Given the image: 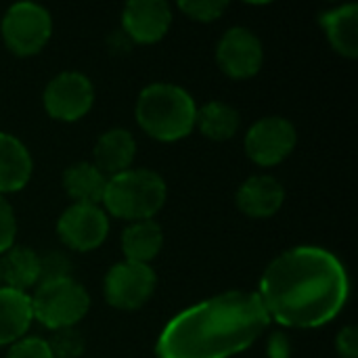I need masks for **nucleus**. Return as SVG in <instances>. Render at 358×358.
I'll list each match as a JSON object with an SVG mask.
<instances>
[{"label": "nucleus", "instance_id": "obj_3", "mask_svg": "<svg viewBox=\"0 0 358 358\" xmlns=\"http://www.w3.org/2000/svg\"><path fill=\"white\" fill-rule=\"evenodd\" d=\"M134 115L145 134L162 143H174L195 128L197 105L185 88L157 82L141 90Z\"/></svg>", "mask_w": 358, "mask_h": 358}, {"label": "nucleus", "instance_id": "obj_11", "mask_svg": "<svg viewBox=\"0 0 358 358\" xmlns=\"http://www.w3.org/2000/svg\"><path fill=\"white\" fill-rule=\"evenodd\" d=\"M216 61L233 80L254 78L262 69L264 61L262 42L248 27H231L216 46Z\"/></svg>", "mask_w": 358, "mask_h": 358}, {"label": "nucleus", "instance_id": "obj_6", "mask_svg": "<svg viewBox=\"0 0 358 358\" xmlns=\"http://www.w3.org/2000/svg\"><path fill=\"white\" fill-rule=\"evenodd\" d=\"M2 40L6 48L17 57L38 55L52 34L50 13L36 2L13 4L0 23Z\"/></svg>", "mask_w": 358, "mask_h": 358}, {"label": "nucleus", "instance_id": "obj_18", "mask_svg": "<svg viewBox=\"0 0 358 358\" xmlns=\"http://www.w3.org/2000/svg\"><path fill=\"white\" fill-rule=\"evenodd\" d=\"M107 176L90 162H78L63 172V189L73 199V203H103Z\"/></svg>", "mask_w": 358, "mask_h": 358}, {"label": "nucleus", "instance_id": "obj_25", "mask_svg": "<svg viewBox=\"0 0 358 358\" xmlns=\"http://www.w3.org/2000/svg\"><path fill=\"white\" fill-rule=\"evenodd\" d=\"M17 235V220L10 203L0 195V256L13 248Z\"/></svg>", "mask_w": 358, "mask_h": 358}, {"label": "nucleus", "instance_id": "obj_12", "mask_svg": "<svg viewBox=\"0 0 358 358\" xmlns=\"http://www.w3.org/2000/svg\"><path fill=\"white\" fill-rule=\"evenodd\" d=\"M122 25L132 42L155 44L172 25V8L164 0H130L122 13Z\"/></svg>", "mask_w": 358, "mask_h": 358}, {"label": "nucleus", "instance_id": "obj_19", "mask_svg": "<svg viewBox=\"0 0 358 358\" xmlns=\"http://www.w3.org/2000/svg\"><path fill=\"white\" fill-rule=\"evenodd\" d=\"M2 285L15 292H27L40 281V256L29 248H10L0 256Z\"/></svg>", "mask_w": 358, "mask_h": 358}, {"label": "nucleus", "instance_id": "obj_16", "mask_svg": "<svg viewBox=\"0 0 358 358\" xmlns=\"http://www.w3.org/2000/svg\"><path fill=\"white\" fill-rule=\"evenodd\" d=\"M34 321L29 296L0 287V346L19 342Z\"/></svg>", "mask_w": 358, "mask_h": 358}, {"label": "nucleus", "instance_id": "obj_2", "mask_svg": "<svg viewBox=\"0 0 358 358\" xmlns=\"http://www.w3.org/2000/svg\"><path fill=\"white\" fill-rule=\"evenodd\" d=\"M271 325L252 292H227L176 315L162 331L157 358H231L248 350Z\"/></svg>", "mask_w": 358, "mask_h": 358}, {"label": "nucleus", "instance_id": "obj_14", "mask_svg": "<svg viewBox=\"0 0 358 358\" xmlns=\"http://www.w3.org/2000/svg\"><path fill=\"white\" fill-rule=\"evenodd\" d=\"M136 157V141L134 136L124 128L107 130L99 136L94 145V166L107 176H117L126 170H130L132 162Z\"/></svg>", "mask_w": 358, "mask_h": 358}, {"label": "nucleus", "instance_id": "obj_24", "mask_svg": "<svg viewBox=\"0 0 358 358\" xmlns=\"http://www.w3.org/2000/svg\"><path fill=\"white\" fill-rule=\"evenodd\" d=\"M6 358H52L46 340L40 338H21L8 350Z\"/></svg>", "mask_w": 358, "mask_h": 358}, {"label": "nucleus", "instance_id": "obj_9", "mask_svg": "<svg viewBox=\"0 0 358 358\" xmlns=\"http://www.w3.org/2000/svg\"><path fill=\"white\" fill-rule=\"evenodd\" d=\"M92 103H94V88L84 73L63 71L46 84L44 109L55 120L76 122L90 111Z\"/></svg>", "mask_w": 358, "mask_h": 358}, {"label": "nucleus", "instance_id": "obj_5", "mask_svg": "<svg viewBox=\"0 0 358 358\" xmlns=\"http://www.w3.org/2000/svg\"><path fill=\"white\" fill-rule=\"evenodd\" d=\"M29 302L34 319L52 331L76 327L90 308L88 292L71 277L40 281Z\"/></svg>", "mask_w": 358, "mask_h": 358}, {"label": "nucleus", "instance_id": "obj_15", "mask_svg": "<svg viewBox=\"0 0 358 358\" xmlns=\"http://www.w3.org/2000/svg\"><path fill=\"white\" fill-rule=\"evenodd\" d=\"M31 155L13 134L0 132V195L21 191L31 178Z\"/></svg>", "mask_w": 358, "mask_h": 358}, {"label": "nucleus", "instance_id": "obj_8", "mask_svg": "<svg viewBox=\"0 0 358 358\" xmlns=\"http://www.w3.org/2000/svg\"><path fill=\"white\" fill-rule=\"evenodd\" d=\"M296 128L281 115L258 120L245 134V153L258 166H277L296 149Z\"/></svg>", "mask_w": 358, "mask_h": 358}, {"label": "nucleus", "instance_id": "obj_27", "mask_svg": "<svg viewBox=\"0 0 358 358\" xmlns=\"http://www.w3.org/2000/svg\"><path fill=\"white\" fill-rule=\"evenodd\" d=\"M336 350L340 358H358L357 327H344L336 338Z\"/></svg>", "mask_w": 358, "mask_h": 358}, {"label": "nucleus", "instance_id": "obj_21", "mask_svg": "<svg viewBox=\"0 0 358 358\" xmlns=\"http://www.w3.org/2000/svg\"><path fill=\"white\" fill-rule=\"evenodd\" d=\"M241 124L239 111L222 101H212L197 109L195 126L201 130L203 136L212 141H229L237 134Z\"/></svg>", "mask_w": 358, "mask_h": 358}, {"label": "nucleus", "instance_id": "obj_4", "mask_svg": "<svg viewBox=\"0 0 358 358\" xmlns=\"http://www.w3.org/2000/svg\"><path fill=\"white\" fill-rule=\"evenodd\" d=\"M164 178L147 168H130L107 180L103 206L115 218L138 222L151 220L166 203Z\"/></svg>", "mask_w": 358, "mask_h": 358}, {"label": "nucleus", "instance_id": "obj_26", "mask_svg": "<svg viewBox=\"0 0 358 358\" xmlns=\"http://www.w3.org/2000/svg\"><path fill=\"white\" fill-rule=\"evenodd\" d=\"M65 277H69V262L63 254L50 252L40 258V281H52Z\"/></svg>", "mask_w": 358, "mask_h": 358}, {"label": "nucleus", "instance_id": "obj_28", "mask_svg": "<svg viewBox=\"0 0 358 358\" xmlns=\"http://www.w3.org/2000/svg\"><path fill=\"white\" fill-rule=\"evenodd\" d=\"M266 355L268 358H289L292 357V344L289 338L281 331L273 334L266 344Z\"/></svg>", "mask_w": 358, "mask_h": 358}, {"label": "nucleus", "instance_id": "obj_23", "mask_svg": "<svg viewBox=\"0 0 358 358\" xmlns=\"http://www.w3.org/2000/svg\"><path fill=\"white\" fill-rule=\"evenodd\" d=\"M227 6L229 4L224 0H182V2H178V8L187 17H191L195 21H203V23L216 21L227 10Z\"/></svg>", "mask_w": 358, "mask_h": 358}, {"label": "nucleus", "instance_id": "obj_10", "mask_svg": "<svg viewBox=\"0 0 358 358\" xmlns=\"http://www.w3.org/2000/svg\"><path fill=\"white\" fill-rule=\"evenodd\" d=\"M61 241L73 252H90L103 245L109 235V218L101 206L71 203L57 222Z\"/></svg>", "mask_w": 358, "mask_h": 358}, {"label": "nucleus", "instance_id": "obj_1", "mask_svg": "<svg viewBox=\"0 0 358 358\" xmlns=\"http://www.w3.org/2000/svg\"><path fill=\"white\" fill-rule=\"evenodd\" d=\"M348 275L323 248H294L277 256L260 279L258 298L271 321L313 329L338 317L348 300Z\"/></svg>", "mask_w": 358, "mask_h": 358}, {"label": "nucleus", "instance_id": "obj_22", "mask_svg": "<svg viewBox=\"0 0 358 358\" xmlns=\"http://www.w3.org/2000/svg\"><path fill=\"white\" fill-rule=\"evenodd\" d=\"M52 358H78L84 352V336L76 329V327H67V329H57L52 334V338L46 342Z\"/></svg>", "mask_w": 358, "mask_h": 358}, {"label": "nucleus", "instance_id": "obj_7", "mask_svg": "<svg viewBox=\"0 0 358 358\" xmlns=\"http://www.w3.org/2000/svg\"><path fill=\"white\" fill-rule=\"evenodd\" d=\"M157 287L155 271L149 264L117 262L105 275V298L117 310H136L149 302Z\"/></svg>", "mask_w": 358, "mask_h": 358}, {"label": "nucleus", "instance_id": "obj_20", "mask_svg": "<svg viewBox=\"0 0 358 358\" xmlns=\"http://www.w3.org/2000/svg\"><path fill=\"white\" fill-rule=\"evenodd\" d=\"M164 245L162 227L155 220H138L130 222L122 235V250L128 262L149 264Z\"/></svg>", "mask_w": 358, "mask_h": 358}, {"label": "nucleus", "instance_id": "obj_13", "mask_svg": "<svg viewBox=\"0 0 358 358\" xmlns=\"http://www.w3.org/2000/svg\"><path fill=\"white\" fill-rule=\"evenodd\" d=\"M237 208L250 218H271L275 216L283 201L285 189L275 176H252L237 191Z\"/></svg>", "mask_w": 358, "mask_h": 358}, {"label": "nucleus", "instance_id": "obj_29", "mask_svg": "<svg viewBox=\"0 0 358 358\" xmlns=\"http://www.w3.org/2000/svg\"><path fill=\"white\" fill-rule=\"evenodd\" d=\"M0 287H4V285H2V275H0Z\"/></svg>", "mask_w": 358, "mask_h": 358}, {"label": "nucleus", "instance_id": "obj_17", "mask_svg": "<svg viewBox=\"0 0 358 358\" xmlns=\"http://www.w3.org/2000/svg\"><path fill=\"white\" fill-rule=\"evenodd\" d=\"M321 25L336 52L348 59L358 55V6L346 4L321 15Z\"/></svg>", "mask_w": 358, "mask_h": 358}]
</instances>
